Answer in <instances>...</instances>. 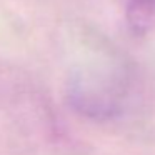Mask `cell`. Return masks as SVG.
<instances>
[{
    "instance_id": "obj_1",
    "label": "cell",
    "mask_w": 155,
    "mask_h": 155,
    "mask_svg": "<svg viewBox=\"0 0 155 155\" xmlns=\"http://www.w3.org/2000/svg\"><path fill=\"white\" fill-rule=\"evenodd\" d=\"M70 102L80 114L92 118H110L122 110L125 82L115 70H82L68 87Z\"/></svg>"
},
{
    "instance_id": "obj_2",
    "label": "cell",
    "mask_w": 155,
    "mask_h": 155,
    "mask_svg": "<svg viewBox=\"0 0 155 155\" xmlns=\"http://www.w3.org/2000/svg\"><path fill=\"white\" fill-rule=\"evenodd\" d=\"M127 24L137 35L155 32V0H128Z\"/></svg>"
}]
</instances>
